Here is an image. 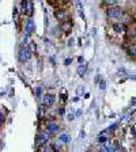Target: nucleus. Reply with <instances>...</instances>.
Here are the masks:
<instances>
[{
  "instance_id": "5",
  "label": "nucleus",
  "mask_w": 136,
  "mask_h": 152,
  "mask_svg": "<svg viewBox=\"0 0 136 152\" xmlns=\"http://www.w3.org/2000/svg\"><path fill=\"white\" fill-rule=\"evenodd\" d=\"M22 12L26 15L33 14V3L32 1H22Z\"/></svg>"
},
{
  "instance_id": "2",
  "label": "nucleus",
  "mask_w": 136,
  "mask_h": 152,
  "mask_svg": "<svg viewBox=\"0 0 136 152\" xmlns=\"http://www.w3.org/2000/svg\"><path fill=\"white\" fill-rule=\"evenodd\" d=\"M18 56H19V60H21V61H27V60L30 58V56H32V53H30V50H29L27 46H21Z\"/></svg>"
},
{
  "instance_id": "7",
  "label": "nucleus",
  "mask_w": 136,
  "mask_h": 152,
  "mask_svg": "<svg viewBox=\"0 0 136 152\" xmlns=\"http://www.w3.org/2000/svg\"><path fill=\"white\" fill-rule=\"evenodd\" d=\"M42 103H44L45 106H52V105L54 103V97L52 94L44 95V98H42Z\"/></svg>"
},
{
  "instance_id": "13",
  "label": "nucleus",
  "mask_w": 136,
  "mask_h": 152,
  "mask_svg": "<svg viewBox=\"0 0 136 152\" xmlns=\"http://www.w3.org/2000/svg\"><path fill=\"white\" fill-rule=\"evenodd\" d=\"M98 141H100L101 144H104V143H106V141H108V139H106L105 136H102V134H101L100 137H98Z\"/></svg>"
},
{
  "instance_id": "1",
  "label": "nucleus",
  "mask_w": 136,
  "mask_h": 152,
  "mask_svg": "<svg viewBox=\"0 0 136 152\" xmlns=\"http://www.w3.org/2000/svg\"><path fill=\"white\" fill-rule=\"evenodd\" d=\"M122 16V10L120 7H110L108 10V18L109 19H118Z\"/></svg>"
},
{
  "instance_id": "9",
  "label": "nucleus",
  "mask_w": 136,
  "mask_h": 152,
  "mask_svg": "<svg viewBox=\"0 0 136 152\" xmlns=\"http://www.w3.org/2000/svg\"><path fill=\"white\" fill-rule=\"evenodd\" d=\"M86 69H87V64H80L79 68H78V73H79V76L84 75V73H86Z\"/></svg>"
},
{
  "instance_id": "8",
  "label": "nucleus",
  "mask_w": 136,
  "mask_h": 152,
  "mask_svg": "<svg viewBox=\"0 0 136 152\" xmlns=\"http://www.w3.org/2000/svg\"><path fill=\"white\" fill-rule=\"evenodd\" d=\"M113 29H114V31L122 33V31H125V29H127V27L124 26L122 23H114V25H113Z\"/></svg>"
},
{
  "instance_id": "16",
  "label": "nucleus",
  "mask_w": 136,
  "mask_h": 152,
  "mask_svg": "<svg viewBox=\"0 0 136 152\" xmlns=\"http://www.w3.org/2000/svg\"><path fill=\"white\" fill-rule=\"evenodd\" d=\"M23 44H25V45H29V44H30V40H29V37H25V38H23Z\"/></svg>"
},
{
  "instance_id": "4",
  "label": "nucleus",
  "mask_w": 136,
  "mask_h": 152,
  "mask_svg": "<svg viewBox=\"0 0 136 152\" xmlns=\"http://www.w3.org/2000/svg\"><path fill=\"white\" fill-rule=\"evenodd\" d=\"M48 140H49V132H42V133H40V136L37 137V145L41 147V145H44Z\"/></svg>"
},
{
  "instance_id": "12",
  "label": "nucleus",
  "mask_w": 136,
  "mask_h": 152,
  "mask_svg": "<svg viewBox=\"0 0 136 152\" xmlns=\"http://www.w3.org/2000/svg\"><path fill=\"white\" fill-rule=\"evenodd\" d=\"M68 140H69V137H68V134H60L59 141H61V143H67Z\"/></svg>"
},
{
  "instance_id": "14",
  "label": "nucleus",
  "mask_w": 136,
  "mask_h": 152,
  "mask_svg": "<svg viewBox=\"0 0 136 152\" xmlns=\"http://www.w3.org/2000/svg\"><path fill=\"white\" fill-rule=\"evenodd\" d=\"M98 151H100V152H109V149H108L106 145H101V147L98 148Z\"/></svg>"
},
{
  "instance_id": "18",
  "label": "nucleus",
  "mask_w": 136,
  "mask_h": 152,
  "mask_svg": "<svg viewBox=\"0 0 136 152\" xmlns=\"http://www.w3.org/2000/svg\"><path fill=\"white\" fill-rule=\"evenodd\" d=\"M78 60H79V63H80V64H83V57H79Z\"/></svg>"
},
{
  "instance_id": "17",
  "label": "nucleus",
  "mask_w": 136,
  "mask_h": 152,
  "mask_svg": "<svg viewBox=\"0 0 136 152\" xmlns=\"http://www.w3.org/2000/svg\"><path fill=\"white\" fill-rule=\"evenodd\" d=\"M116 126H117L116 124H114V125H112V126H109V128H108V130H109V132H112V130H114V129H116Z\"/></svg>"
},
{
  "instance_id": "11",
  "label": "nucleus",
  "mask_w": 136,
  "mask_h": 152,
  "mask_svg": "<svg viewBox=\"0 0 136 152\" xmlns=\"http://www.w3.org/2000/svg\"><path fill=\"white\" fill-rule=\"evenodd\" d=\"M128 53L131 56H136V44H132L128 46Z\"/></svg>"
},
{
  "instance_id": "19",
  "label": "nucleus",
  "mask_w": 136,
  "mask_h": 152,
  "mask_svg": "<svg viewBox=\"0 0 136 152\" xmlns=\"http://www.w3.org/2000/svg\"><path fill=\"white\" fill-rule=\"evenodd\" d=\"M87 152H90V151H87Z\"/></svg>"
},
{
  "instance_id": "6",
  "label": "nucleus",
  "mask_w": 136,
  "mask_h": 152,
  "mask_svg": "<svg viewBox=\"0 0 136 152\" xmlns=\"http://www.w3.org/2000/svg\"><path fill=\"white\" fill-rule=\"evenodd\" d=\"M54 16L57 21H61V22H67V12L64 10H56L54 11Z\"/></svg>"
},
{
  "instance_id": "3",
  "label": "nucleus",
  "mask_w": 136,
  "mask_h": 152,
  "mask_svg": "<svg viewBox=\"0 0 136 152\" xmlns=\"http://www.w3.org/2000/svg\"><path fill=\"white\" fill-rule=\"evenodd\" d=\"M33 31H34V22H33L32 18H29L26 21V23H25V34L29 37Z\"/></svg>"
},
{
  "instance_id": "10",
  "label": "nucleus",
  "mask_w": 136,
  "mask_h": 152,
  "mask_svg": "<svg viewBox=\"0 0 136 152\" xmlns=\"http://www.w3.org/2000/svg\"><path fill=\"white\" fill-rule=\"evenodd\" d=\"M57 124L56 122H53V121H50L49 124H48V132H56L57 130Z\"/></svg>"
},
{
  "instance_id": "15",
  "label": "nucleus",
  "mask_w": 136,
  "mask_h": 152,
  "mask_svg": "<svg viewBox=\"0 0 136 152\" xmlns=\"http://www.w3.org/2000/svg\"><path fill=\"white\" fill-rule=\"evenodd\" d=\"M100 88H101V90H105V88H106V81H105V80H102V81L100 83Z\"/></svg>"
}]
</instances>
